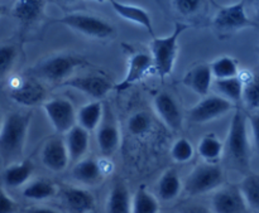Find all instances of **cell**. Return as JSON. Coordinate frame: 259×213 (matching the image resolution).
Segmentation results:
<instances>
[{
  "label": "cell",
  "mask_w": 259,
  "mask_h": 213,
  "mask_svg": "<svg viewBox=\"0 0 259 213\" xmlns=\"http://www.w3.org/2000/svg\"><path fill=\"white\" fill-rule=\"evenodd\" d=\"M29 124V114L9 113L4 116L0 130V155L4 164L22 155Z\"/></svg>",
  "instance_id": "cell-1"
},
{
  "label": "cell",
  "mask_w": 259,
  "mask_h": 213,
  "mask_svg": "<svg viewBox=\"0 0 259 213\" xmlns=\"http://www.w3.org/2000/svg\"><path fill=\"white\" fill-rule=\"evenodd\" d=\"M189 29V24L177 22L175 29L167 37H154L151 42V53L154 63V72L161 78L167 77L172 73L176 63L179 52V39L182 33Z\"/></svg>",
  "instance_id": "cell-2"
},
{
  "label": "cell",
  "mask_w": 259,
  "mask_h": 213,
  "mask_svg": "<svg viewBox=\"0 0 259 213\" xmlns=\"http://www.w3.org/2000/svg\"><path fill=\"white\" fill-rule=\"evenodd\" d=\"M248 125L249 124L245 114L240 109H237L228 131L225 150L230 161L240 168H245L249 164L250 143Z\"/></svg>",
  "instance_id": "cell-3"
},
{
  "label": "cell",
  "mask_w": 259,
  "mask_h": 213,
  "mask_svg": "<svg viewBox=\"0 0 259 213\" xmlns=\"http://www.w3.org/2000/svg\"><path fill=\"white\" fill-rule=\"evenodd\" d=\"M86 65L85 58L80 56L61 53V55L51 56L42 62L38 63L33 72L35 76L53 83H61L72 77V73L77 67Z\"/></svg>",
  "instance_id": "cell-4"
},
{
  "label": "cell",
  "mask_w": 259,
  "mask_h": 213,
  "mask_svg": "<svg viewBox=\"0 0 259 213\" xmlns=\"http://www.w3.org/2000/svg\"><path fill=\"white\" fill-rule=\"evenodd\" d=\"M224 183V171L219 164L204 163L195 167L187 176L184 189L189 196H201L217 191Z\"/></svg>",
  "instance_id": "cell-5"
},
{
  "label": "cell",
  "mask_w": 259,
  "mask_h": 213,
  "mask_svg": "<svg viewBox=\"0 0 259 213\" xmlns=\"http://www.w3.org/2000/svg\"><path fill=\"white\" fill-rule=\"evenodd\" d=\"M57 22L95 39H108L115 34V28L108 20L88 13H71Z\"/></svg>",
  "instance_id": "cell-6"
},
{
  "label": "cell",
  "mask_w": 259,
  "mask_h": 213,
  "mask_svg": "<svg viewBox=\"0 0 259 213\" xmlns=\"http://www.w3.org/2000/svg\"><path fill=\"white\" fill-rule=\"evenodd\" d=\"M8 93L14 102L22 106H27V108L45 103L47 101L46 100L47 92L42 85H39L37 81L19 77V76L9 78Z\"/></svg>",
  "instance_id": "cell-7"
},
{
  "label": "cell",
  "mask_w": 259,
  "mask_h": 213,
  "mask_svg": "<svg viewBox=\"0 0 259 213\" xmlns=\"http://www.w3.org/2000/svg\"><path fill=\"white\" fill-rule=\"evenodd\" d=\"M43 110L58 134H67L77 125V111L67 98H51L43 103Z\"/></svg>",
  "instance_id": "cell-8"
},
{
  "label": "cell",
  "mask_w": 259,
  "mask_h": 213,
  "mask_svg": "<svg viewBox=\"0 0 259 213\" xmlns=\"http://www.w3.org/2000/svg\"><path fill=\"white\" fill-rule=\"evenodd\" d=\"M234 103L220 95L206 96L187 111V118L191 123L206 124L230 113Z\"/></svg>",
  "instance_id": "cell-9"
},
{
  "label": "cell",
  "mask_w": 259,
  "mask_h": 213,
  "mask_svg": "<svg viewBox=\"0 0 259 213\" xmlns=\"http://www.w3.org/2000/svg\"><path fill=\"white\" fill-rule=\"evenodd\" d=\"M248 208L239 186L220 187L210 202L212 213H247Z\"/></svg>",
  "instance_id": "cell-10"
},
{
  "label": "cell",
  "mask_w": 259,
  "mask_h": 213,
  "mask_svg": "<svg viewBox=\"0 0 259 213\" xmlns=\"http://www.w3.org/2000/svg\"><path fill=\"white\" fill-rule=\"evenodd\" d=\"M61 86L80 91V92L85 93V95L90 96L93 98H96V100L105 97L110 91L115 88V85H113V82H111L108 76L99 75V73L71 77Z\"/></svg>",
  "instance_id": "cell-11"
},
{
  "label": "cell",
  "mask_w": 259,
  "mask_h": 213,
  "mask_svg": "<svg viewBox=\"0 0 259 213\" xmlns=\"http://www.w3.org/2000/svg\"><path fill=\"white\" fill-rule=\"evenodd\" d=\"M214 27L220 32H233L243 28L252 27L254 23L249 19L245 10L244 2L220 8L212 22Z\"/></svg>",
  "instance_id": "cell-12"
},
{
  "label": "cell",
  "mask_w": 259,
  "mask_h": 213,
  "mask_svg": "<svg viewBox=\"0 0 259 213\" xmlns=\"http://www.w3.org/2000/svg\"><path fill=\"white\" fill-rule=\"evenodd\" d=\"M152 71H154V63L151 55L144 52L133 53L129 57L125 76H124V78L120 82L116 83L114 90L118 91V92L128 90L132 86H134L139 81L143 80Z\"/></svg>",
  "instance_id": "cell-13"
},
{
  "label": "cell",
  "mask_w": 259,
  "mask_h": 213,
  "mask_svg": "<svg viewBox=\"0 0 259 213\" xmlns=\"http://www.w3.org/2000/svg\"><path fill=\"white\" fill-rule=\"evenodd\" d=\"M153 108L159 120L171 131H180L184 125V116L179 102L168 92H159L153 100Z\"/></svg>",
  "instance_id": "cell-14"
},
{
  "label": "cell",
  "mask_w": 259,
  "mask_h": 213,
  "mask_svg": "<svg viewBox=\"0 0 259 213\" xmlns=\"http://www.w3.org/2000/svg\"><path fill=\"white\" fill-rule=\"evenodd\" d=\"M96 143L104 156H111L120 144V131L110 110L105 109L104 119L96 130Z\"/></svg>",
  "instance_id": "cell-15"
},
{
  "label": "cell",
  "mask_w": 259,
  "mask_h": 213,
  "mask_svg": "<svg viewBox=\"0 0 259 213\" xmlns=\"http://www.w3.org/2000/svg\"><path fill=\"white\" fill-rule=\"evenodd\" d=\"M70 162V153L65 139L55 136L45 144L42 149V163L48 171L60 173L67 168Z\"/></svg>",
  "instance_id": "cell-16"
},
{
  "label": "cell",
  "mask_w": 259,
  "mask_h": 213,
  "mask_svg": "<svg viewBox=\"0 0 259 213\" xmlns=\"http://www.w3.org/2000/svg\"><path fill=\"white\" fill-rule=\"evenodd\" d=\"M61 198L70 213H90L95 209V197L90 191L80 187H66Z\"/></svg>",
  "instance_id": "cell-17"
},
{
  "label": "cell",
  "mask_w": 259,
  "mask_h": 213,
  "mask_svg": "<svg viewBox=\"0 0 259 213\" xmlns=\"http://www.w3.org/2000/svg\"><path fill=\"white\" fill-rule=\"evenodd\" d=\"M214 76L207 63H200L186 72L182 78V83L197 95L206 97L209 96L211 86L214 85Z\"/></svg>",
  "instance_id": "cell-18"
},
{
  "label": "cell",
  "mask_w": 259,
  "mask_h": 213,
  "mask_svg": "<svg viewBox=\"0 0 259 213\" xmlns=\"http://www.w3.org/2000/svg\"><path fill=\"white\" fill-rule=\"evenodd\" d=\"M110 5L114 9V12H115L119 17L128 20V22L136 23V24L141 25V27H143L152 37H156V35H154L152 18L151 15H149V13L147 12L144 8L138 7V5L126 4V3L118 2V0H111Z\"/></svg>",
  "instance_id": "cell-19"
},
{
  "label": "cell",
  "mask_w": 259,
  "mask_h": 213,
  "mask_svg": "<svg viewBox=\"0 0 259 213\" xmlns=\"http://www.w3.org/2000/svg\"><path fill=\"white\" fill-rule=\"evenodd\" d=\"M34 172V166L32 161L14 162L5 167L3 172V183L7 188H19L27 186Z\"/></svg>",
  "instance_id": "cell-20"
},
{
  "label": "cell",
  "mask_w": 259,
  "mask_h": 213,
  "mask_svg": "<svg viewBox=\"0 0 259 213\" xmlns=\"http://www.w3.org/2000/svg\"><path fill=\"white\" fill-rule=\"evenodd\" d=\"M104 173L101 163L94 158H83L75 164L72 169V177L81 184L95 186L103 181Z\"/></svg>",
  "instance_id": "cell-21"
},
{
  "label": "cell",
  "mask_w": 259,
  "mask_h": 213,
  "mask_svg": "<svg viewBox=\"0 0 259 213\" xmlns=\"http://www.w3.org/2000/svg\"><path fill=\"white\" fill-rule=\"evenodd\" d=\"M65 143L70 153L71 162L77 163L88 153L90 146V133L80 125H76L65 134Z\"/></svg>",
  "instance_id": "cell-22"
},
{
  "label": "cell",
  "mask_w": 259,
  "mask_h": 213,
  "mask_svg": "<svg viewBox=\"0 0 259 213\" xmlns=\"http://www.w3.org/2000/svg\"><path fill=\"white\" fill-rule=\"evenodd\" d=\"M105 109L101 101L96 100L81 106L77 110V125L88 130L89 133L98 130L104 119Z\"/></svg>",
  "instance_id": "cell-23"
},
{
  "label": "cell",
  "mask_w": 259,
  "mask_h": 213,
  "mask_svg": "<svg viewBox=\"0 0 259 213\" xmlns=\"http://www.w3.org/2000/svg\"><path fill=\"white\" fill-rule=\"evenodd\" d=\"M132 199L128 187L123 182H115L106 199V213H132Z\"/></svg>",
  "instance_id": "cell-24"
},
{
  "label": "cell",
  "mask_w": 259,
  "mask_h": 213,
  "mask_svg": "<svg viewBox=\"0 0 259 213\" xmlns=\"http://www.w3.org/2000/svg\"><path fill=\"white\" fill-rule=\"evenodd\" d=\"M43 9H45L43 0H17L13 7L12 14L22 24L29 25L42 17Z\"/></svg>",
  "instance_id": "cell-25"
},
{
  "label": "cell",
  "mask_w": 259,
  "mask_h": 213,
  "mask_svg": "<svg viewBox=\"0 0 259 213\" xmlns=\"http://www.w3.org/2000/svg\"><path fill=\"white\" fill-rule=\"evenodd\" d=\"M182 191V182L179 173L175 169H167L157 183L158 198L164 202L176 199Z\"/></svg>",
  "instance_id": "cell-26"
},
{
  "label": "cell",
  "mask_w": 259,
  "mask_h": 213,
  "mask_svg": "<svg viewBox=\"0 0 259 213\" xmlns=\"http://www.w3.org/2000/svg\"><path fill=\"white\" fill-rule=\"evenodd\" d=\"M58 193V188L53 182L48 179L39 178L30 181L27 186L23 188V197L29 201H46V199L53 198Z\"/></svg>",
  "instance_id": "cell-27"
},
{
  "label": "cell",
  "mask_w": 259,
  "mask_h": 213,
  "mask_svg": "<svg viewBox=\"0 0 259 213\" xmlns=\"http://www.w3.org/2000/svg\"><path fill=\"white\" fill-rule=\"evenodd\" d=\"M225 150V145L219 136L210 133L201 138L197 145V153L205 161V163L218 164Z\"/></svg>",
  "instance_id": "cell-28"
},
{
  "label": "cell",
  "mask_w": 259,
  "mask_h": 213,
  "mask_svg": "<svg viewBox=\"0 0 259 213\" xmlns=\"http://www.w3.org/2000/svg\"><path fill=\"white\" fill-rule=\"evenodd\" d=\"M132 213H159V201L146 186H139L134 193Z\"/></svg>",
  "instance_id": "cell-29"
},
{
  "label": "cell",
  "mask_w": 259,
  "mask_h": 213,
  "mask_svg": "<svg viewBox=\"0 0 259 213\" xmlns=\"http://www.w3.org/2000/svg\"><path fill=\"white\" fill-rule=\"evenodd\" d=\"M214 87L220 96L229 100L232 103H238L243 100L244 83L240 80L239 76L233 78H225V80H215Z\"/></svg>",
  "instance_id": "cell-30"
},
{
  "label": "cell",
  "mask_w": 259,
  "mask_h": 213,
  "mask_svg": "<svg viewBox=\"0 0 259 213\" xmlns=\"http://www.w3.org/2000/svg\"><path fill=\"white\" fill-rule=\"evenodd\" d=\"M239 77L244 83L243 101L250 110H259V77H255L249 71L240 72Z\"/></svg>",
  "instance_id": "cell-31"
},
{
  "label": "cell",
  "mask_w": 259,
  "mask_h": 213,
  "mask_svg": "<svg viewBox=\"0 0 259 213\" xmlns=\"http://www.w3.org/2000/svg\"><path fill=\"white\" fill-rule=\"evenodd\" d=\"M214 80H225V78H233L239 76V66L237 60L229 56H222L217 58L212 63H210Z\"/></svg>",
  "instance_id": "cell-32"
},
{
  "label": "cell",
  "mask_w": 259,
  "mask_h": 213,
  "mask_svg": "<svg viewBox=\"0 0 259 213\" xmlns=\"http://www.w3.org/2000/svg\"><path fill=\"white\" fill-rule=\"evenodd\" d=\"M239 187L248 207L259 212V174H248Z\"/></svg>",
  "instance_id": "cell-33"
},
{
  "label": "cell",
  "mask_w": 259,
  "mask_h": 213,
  "mask_svg": "<svg viewBox=\"0 0 259 213\" xmlns=\"http://www.w3.org/2000/svg\"><path fill=\"white\" fill-rule=\"evenodd\" d=\"M152 126V119L151 116L147 113H136L128 119V124H126V128L128 131L133 136H139V138H143L147 134L151 131Z\"/></svg>",
  "instance_id": "cell-34"
},
{
  "label": "cell",
  "mask_w": 259,
  "mask_h": 213,
  "mask_svg": "<svg viewBox=\"0 0 259 213\" xmlns=\"http://www.w3.org/2000/svg\"><path fill=\"white\" fill-rule=\"evenodd\" d=\"M195 148L191 141L186 138L177 139L171 148V156L176 163H189L194 158Z\"/></svg>",
  "instance_id": "cell-35"
},
{
  "label": "cell",
  "mask_w": 259,
  "mask_h": 213,
  "mask_svg": "<svg viewBox=\"0 0 259 213\" xmlns=\"http://www.w3.org/2000/svg\"><path fill=\"white\" fill-rule=\"evenodd\" d=\"M17 60V48L12 44H4L0 48V76L5 80L8 73L14 66Z\"/></svg>",
  "instance_id": "cell-36"
},
{
  "label": "cell",
  "mask_w": 259,
  "mask_h": 213,
  "mask_svg": "<svg viewBox=\"0 0 259 213\" xmlns=\"http://www.w3.org/2000/svg\"><path fill=\"white\" fill-rule=\"evenodd\" d=\"M172 3L176 12L184 17L197 14L204 5V0H172Z\"/></svg>",
  "instance_id": "cell-37"
},
{
  "label": "cell",
  "mask_w": 259,
  "mask_h": 213,
  "mask_svg": "<svg viewBox=\"0 0 259 213\" xmlns=\"http://www.w3.org/2000/svg\"><path fill=\"white\" fill-rule=\"evenodd\" d=\"M18 203L8 194L7 189H2V201H0V213H17Z\"/></svg>",
  "instance_id": "cell-38"
},
{
  "label": "cell",
  "mask_w": 259,
  "mask_h": 213,
  "mask_svg": "<svg viewBox=\"0 0 259 213\" xmlns=\"http://www.w3.org/2000/svg\"><path fill=\"white\" fill-rule=\"evenodd\" d=\"M248 124H249L250 133H252L253 143H254L255 149L259 151V113L248 116Z\"/></svg>",
  "instance_id": "cell-39"
},
{
  "label": "cell",
  "mask_w": 259,
  "mask_h": 213,
  "mask_svg": "<svg viewBox=\"0 0 259 213\" xmlns=\"http://www.w3.org/2000/svg\"><path fill=\"white\" fill-rule=\"evenodd\" d=\"M180 213H212L210 208L199 206V204H189L180 209Z\"/></svg>",
  "instance_id": "cell-40"
},
{
  "label": "cell",
  "mask_w": 259,
  "mask_h": 213,
  "mask_svg": "<svg viewBox=\"0 0 259 213\" xmlns=\"http://www.w3.org/2000/svg\"><path fill=\"white\" fill-rule=\"evenodd\" d=\"M25 213H61L60 211L55 208H51V207H45V206H35L28 208Z\"/></svg>",
  "instance_id": "cell-41"
},
{
  "label": "cell",
  "mask_w": 259,
  "mask_h": 213,
  "mask_svg": "<svg viewBox=\"0 0 259 213\" xmlns=\"http://www.w3.org/2000/svg\"><path fill=\"white\" fill-rule=\"evenodd\" d=\"M254 3H255V8H257V12L259 14V0H254Z\"/></svg>",
  "instance_id": "cell-42"
},
{
  "label": "cell",
  "mask_w": 259,
  "mask_h": 213,
  "mask_svg": "<svg viewBox=\"0 0 259 213\" xmlns=\"http://www.w3.org/2000/svg\"><path fill=\"white\" fill-rule=\"evenodd\" d=\"M94 2H98V3H106V2H108V3H110L111 0H94Z\"/></svg>",
  "instance_id": "cell-43"
},
{
  "label": "cell",
  "mask_w": 259,
  "mask_h": 213,
  "mask_svg": "<svg viewBox=\"0 0 259 213\" xmlns=\"http://www.w3.org/2000/svg\"><path fill=\"white\" fill-rule=\"evenodd\" d=\"M66 2H68V3H75V2H77V0H66Z\"/></svg>",
  "instance_id": "cell-44"
}]
</instances>
